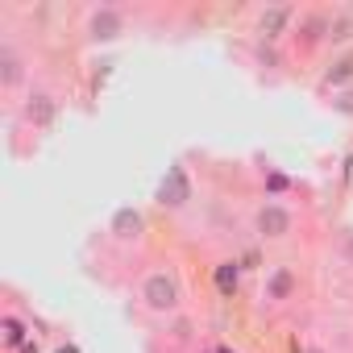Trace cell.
I'll use <instances>...</instances> for the list:
<instances>
[{
  "mask_svg": "<svg viewBox=\"0 0 353 353\" xmlns=\"http://www.w3.org/2000/svg\"><path fill=\"white\" fill-rule=\"evenodd\" d=\"M328 38H332V42H345V38H353V17H341V21H332V26H328Z\"/></svg>",
  "mask_w": 353,
  "mask_h": 353,
  "instance_id": "obj_13",
  "label": "cell"
},
{
  "mask_svg": "<svg viewBox=\"0 0 353 353\" xmlns=\"http://www.w3.org/2000/svg\"><path fill=\"white\" fill-rule=\"evenodd\" d=\"M141 233H145V216H141L137 208H117V212H112V237L137 241Z\"/></svg>",
  "mask_w": 353,
  "mask_h": 353,
  "instance_id": "obj_4",
  "label": "cell"
},
{
  "mask_svg": "<svg viewBox=\"0 0 353 353\" xmlns=\"http://www.w3.org/2000/svg\"><path fill=\"white\" fill-rule=\"evenodd\" d=\"M295 291V274L287 270V266H279L270 279H266V299H287Z\"/></svg>",
  "mask_w": 353,
  "mask_h": 353,
  "instance_id": "obj_8",
  "label": "cell"
},
{
  "mask_svg": "<svg viewBox=\"0 0 353 353\" xmlns=\"http://www.w3.org/2000/svg\"><path fill=\"white\" fill-rule=\"evenodd\" d=\"M345 79H353V54L336 59V63L328 67V75H324V83H345Z\"/></svg>",
  "mask_w": 353,
  "mask_h": 353,
  "instance_id": "obj_12",
  "label": "cell"
},
{
  "mask_svg": "<svg viewBox=\"0 0 353 353\" xmlns=\"http://www.w3.org/2000/svg\"><path fill=\"white\" fill-rule=\"evenodd\" d=\"M295 353H324V349H316V345H295Z\"/></svg>",
  "mask_w": 353,
  "mask_h": 353,
  "instance_id": "obj_18",
  "label": "cell"
},
{
  "mask_svg": "<svg viewBox=\"0 0 353 353\" xmlns=\"http://www.w3.org/2000/svg\"><path fill=\"white\" fill-rule=\"evenodd\" d=\"M5 345H9V349H21V345H26V320L5 316Z\"/></svg>",
  "mask_w": 353,
  "mask_h": 353,
  "instance_id": "obj_11",
  "label": "cell"
},
{
  "mask_svg": "<svg viewBox=\"0 0 353 353\" xmlns=\"http://www.w3.org/2000/svg\"><path fill=\"white\" fill-rule=\"evenodd\" d=\"M188 200H192V179H188V170H183V166H170L166 179L158 183V204H162V208H183Z\"/></svg>",
  "mask_w": 353,
  "mask_h": 353,
  "instance_id": "obj_2",
  "label": "cell"
},
{
  "mask_svg": "<svg viewBox=\"0 0 353 353\" xmlns=\"http://www.w3.org/2000/svg\"><path fill=\"white\" fill-rule=\"evenodd\" d=\"M336 108H341V112H353V92H349L345 100H336Z\"/></svg>",
  "mask_w": 353,
  "mask_h": 353,
  "instance_id": "obj_16",
  "label": "cell"
},
{
  "mask_svg": "<svg viewBox=\"0 0 353 353\" xmlns=\"http://www.w3.org/2000/svg\"><path fill=\"white\" fill-rule=\"evenodd\" d=\"M287 21H291V9H287V5H274V9H266V13H262L258 30L266 34V42H274V38L287 30Z\"/></svg>",
  "mask_w": 353,
  "mask_h": 353,
  "instance_id": "obj_7",
  "label": "cell"
},
{
  "mask_svg": "<svg viewBox=\"0 0 353 353\" xmlns=\"http://www.w3.org/2000/svg\"><path fill=\"white\" fill-rule=\"evenodd\" d=\"M216 353H233V349H229V345H221V349H216Z\"/></svg>",
  "mask_w": 353,
  "mask_h": 353,
  "instance_id": "obj_20",
  "label": "cell"
},
{
  "mask_svg": "<svg viewBox=\"0 0 353 353\" xmlns=\"http://www.w3.org/2000/svg\"><path fill=\"white\" fill-rule=\"evenodd\" d=\"M212 279H216V291H221V295H233L237 283H241V266H237V262H221V266L212 270Z\"/></svg>",
  "mask_w": 353,
  "mask_h": 353,
  "instance_id": "obj_9",
  "label": "cell"
},
{
  "mask_svg": "<svg viewBox=\"0 0 353 353\" xmlns=\"http://www.w3.org/2000/svg\"><path fill=\"white\" fill-rule=\"evenodd\" d=\"M0 83H5V88H13V83H21V59L5 46V50H0Z\"/></svg>",
  "mask_w": 353,
  "mask_h": 353,
  "instance_id": "obj_10",
  "label": "cell"
},
{
  "mask_svg": "<svg viewBox=\"0 0 353 353\" xmlns=\"http://www.w3.org/2000/svg\"><path fill=\"white\" fill-rule=\"evenodd\" d=\"M258 233H262V237H287V233H291V212H287L283 204H266V208L258 212Z\"/></svg>",
  "mask_w": 353,
  "mask_h": 353,
  "instance_id": "obj_3",
  "label": "cell"
},
{
  "mask_svg": "<svg viewBox=\"0 0 353 353\" xmlns=\"http://www.w3.org/2000/svg\"><path fill=\"white\" fill-rule=\"evenodd\" d=\"M88 34L100 42V38H117L121 34V13L117 9H96L92 21H88Z\"/></svg>",
  "mask_w": 353,
  "mask_h": 353,
  "instance_id": "obj_5",
  "label": "cell"
},
{
  "mask_svg": "<svg viewBox=\"0 0 353 353\" xmlns=\"http://www.w3.org/2000/svg\"><path fill=\"white\" fill-rule=\"evenodd\" d=\"M54 353H79V345H59Z\"/></svg>",
  "mask_w": 353,
  "mask_h": 353,
  "instance_id": "obj_19",
  "label": "cell"
},
{
  "mask_svg": "<svg viewBox=\"0 0 353 353\" xmlns=\"http://www.w3.org/2000/svg\"><path fill=\"white\" fill-rule=\"evenodd\" d=\"M258 59H262V63H270V67H274V63H279V54H274V50H270V46H266V42H262V46H258Z\"/></svg>",
  "mask_w": 353,
  "mask_h": 353,
  "instance_id": "obj_14",
  "label": "cell"
},
{
  "mask_svg": "<svg viewBox=\"0 0 353 353\" xmlns=\"http://www.w3.org/2000/svg\"><path fill=\"white\" fill-rule=\"evenodd\" d=\"M266 183H270V192H287V174H270Z\"/></svg>",
  "mask_w": 353,
  "mask_h": 353,
  "instance_id": "obj_15",
  "label": "cell"
},
{
  "mask_svg": "<svg viewBox=\"0 0 353 353\" xmlns=\"http://www.w3.org/2000/svg\"><path fill=\"white\" fill-rule=\"evenodd\" d=\"M26 117H30L34 125H50V121L59 117V104H54V96H46V92H34V96H30V104H26Z\"/></svg>",
  "mask_w": 353,
  "mask_h": 353,
  "instance_id": "obj_6",
  "label": "cell"
},
{
  "mask_svg": "<svg viewBox=\"0 0 353 353\" xmlns=\"http://www.w3.org/2000/svg\"><path fill=\"white\" fill-rule=\"evenodd\" d=\"M21 353H42V349H38V341H26V345H21Z\"/></svg>",
  "mask_w": 353,
  "mask_h": 353,
  "instance_id": "obj_17",
  "label": "cell"
},
{
  "mask_svg": "<svg viewBox=\"0 0 353 353\" xmlns=\"http://www.w3.org/2000/svg\"><path fill=\"white\" fill-rule=\"evenodd\" d=\"M141 299L154 307V312H170L174 303H179V287H174V279L170 274H150L145 283H141Z\"/></svg>",
  "mask_w": 353,
  "mask_h": 353,
  "instance_id": "obj_1",
  "label": "cell"
}]
</instances>
